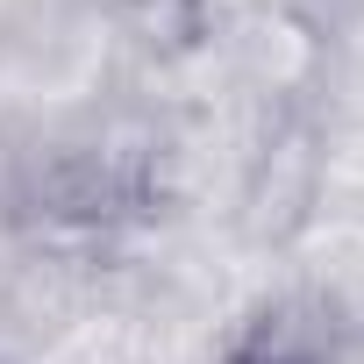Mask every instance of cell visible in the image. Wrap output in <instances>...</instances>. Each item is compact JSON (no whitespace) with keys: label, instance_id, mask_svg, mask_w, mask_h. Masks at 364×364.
<instances>
[{"label":"cell","instance_id":"cell-1","mask_svg":"<svg viewBox=\"0 0 364 364\" xmlns=\"http://www.w3.org/2000/svg\"><path fill=\"white\" fill-rule=\"evenodd\" d=\"M236 364H314V357H300L293 343H272V336H264V343H250Z\"/></svg>","mask_w":364,"mask_h":364}]
</instances>
